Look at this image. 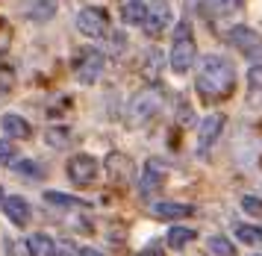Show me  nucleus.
I'll use <instances>...</instances> for the list:
<instances>
[{
    "label": "nucleus",
    "mask_w": 262,
    "mask_h": 256,
    "mask_svg": "<svg viewBox=\"0 0 262 256\" xmlns=\"http://www.w3.org/2000/svg\"><path fill=\"white\" fill-rule=\"evenodd\" d=\"M236 86V71L227 62L224 56H203L201 62V74H198V92L203 100H221L230 97Z\"/></svg>",
    "instance_id": "1"
},
{
    "label": "nucleus",
    "mask_w": 262,
    "mask_h": 256,
    "mask_svg": "<svg viewBox=\"0 0 262 256\" xmlns=\"http://www.w3.org/2000/svg\"><path fill=\"white\" fill-rule=\"evenodd\" d=\"M194 35H191V24L180 21L177 30H174V45H171V71L174 74H186L194 65Z\"/></svg>",
    "instance_id": "2"
},
{
    "label": "nucleus",
    "mask_w": 262,
    "mask_h": 256,
    "mask_svg": "<svg viewBox=\"0 0 262 256\" xmlns=\"http://www.w3.org/2000/svg\"><path fill=\"white\" fill-rule=\"evenodd\" d=\"M159 106H162V92L159 89L147 86L142 92H136L130 106H127V127H144L159 112Z\"/></svg>",
    "instance_id": "3"
},
{
    "label": "nucleus",
    "mask_w": 262,
    "mask_h": 256,
    "mask_svg": "<svg viewBox=\"0 0 262 256\" xmlns=\"http://www.w3.org/2000/svg\"><path fill=\"white\" fill-rule=\"evenodd\" d=\"M77 30L85 35V38H103L109 30V18L103 9L97 6H85V9L77 12Z\"/></svg>",
    "instance_id": "4"
},
{
    "label": "nucleus",
    "mask_w": 262,
    "mask_h": 256,
    "mask_svg": "<svg viewBox=\"0 0 262 256\" xmlns=\"http://www.w3.org/2000/svg\"><path fill=\"white\" fill-rule=\"evenodd\" d=\"M227 38H230V45H236L248 59H262V35L256 30H250V27H233L227 33Z\"/></svg>",
    "instance_id": "5"
},
{
    "label": "nucleus",
    "mask_w": 262,
    "mask_h": 256,
    "mask_svg": "<svg viewBox=\"0 0 262 256\" xmlns=\"http://www.w3.org/2000/svg\"><path fill=\"white\" fill-rule=\"evenodd\" d=\"M68 177H71V183H77V186L95 183L97 159H95V156H89V153H77L71 162H68Z\"/></svg>",
    "instance_id": "6"
},
{
    "label": "nucleus",
    "mask_w": 262,
    "mask_h": 256,
    "mask_svg": "<svg viewBox=\"0 0 262 256\" xmlns=\"http://www.w3.org/2000/svg\"><path fill=\"white\" fill-rule=\"evenodd\" d=\"M103 65H106L103 53H97V50H85V56L77 62V80L85 82V86H92V82L103 74Z\"/></svg>",
    "instance_id": "7"
},
{
    "label": "nucleus",
    "mask_w": 262,
    "mask_h": 256,
    "mask_svg": "<svg viewBox=\"0 0 262 256\" xmlns=\"http://www.w3.org/2000/svg\"><path fill=\"white\" fill-rule=\"evenodd\" d=\"M168 24H171V6H168L165 0H156L154 6L147 9V15H144V24H142L144 33L147 35H159Z\"/></svg>",
    "instance_id": "8"
},
{
    "label": "nucleus",
    "mask_w": 262,
    "mask_h": 256,
    "mask_svg": "<svg viewBox=\"0 0 262 256\" xmlns=\"http://www.w3.org/2000/svg\"><path fill=\"white\" fill-rule=\"evenodd\" d=\"M106 174H109V180H115L118 186H127L133 180V162L124 153H109L106 156Z\"/></svg>",
    "instance_id": "9"
},
{
    "label": "nucleus",
    "mask_w": 262,
    "mask_h": 256,
    "mask_svg": "<svg viewBox=\"0 0 262 256\" xmlns=\"http://www.w3.org/2000/svg\"><path fill=\"white\" fill-rule=\"evenodd\" d=\"M165 174L168 168L162 159H147L144 162V174H142V195H150L154 188H159L165 183Z\"/></svg>",
    "instance_id": "10"
},
{
    "label": "nucleus",
    "mask_w": 262,
    "mask_h": 256,
    "mask_svg": "<svg viewBox=\"0 0 262 256\" xmlns=\"http://www.w3.org/2000/svg\"><path fill=\"white\" fill-rule=\"evenodd\" d=\"M221 130H224V115H206L203 118V124H201V139H198V147H201V153L203 151H209L215 144V139L221 136Z\"/></svg>",
    "instance_id": "11"
},
{
    "label": "nucleus",
    "mask_w": 262,
    "mask_h": 256,
    "mask_svg": "<svg viewBox=\"0 0 262 256\" xmlns=\"http://www.w3.org/2000/svg\"><path fill=\"white\" fill-rule=\"evenodd\" d=\"M3 212H6V218L15 224V227H27L30 218H33V212H30V203L24 198H6L3 200Z\"/></svg>",
    "instance_id": "12"
},
{
    "label": "nucleus",
    "mask_w": 262,
    "mask_h": 256,
    "mask_svg": "<svg viewBox=\"0 0 262 256\" xmlns=\"http://www.w3.org/2000/svg\"><path fill=\"white\" fill-rule=\"evenodd\" d=\"M150 212H154L156 218H165V221H180V218L191 215L194 206H189V203H168V200H156L154 206H150Z\"/></svg>",
    "instance_id": "13"
},
{
    "label": "nucleus",
    "mask_w": 262,
    "mask_h": 256,
    "mask_svg": "<svg viewBox=\"0 0 262 256\" xmlns=\"http://www.w3.org/2000/svg\"><path fill=\"white\" fill-rule=\"evenodd\" d=\"M3 133L9 139H30V124H27L21 115H3Z\"/></svg>",
    "instance_id": "14"
},
{
    "label": "nucleus",
    "mask_w": 262,
    "mask_h": 256,
    "mask_svg": "<svg viewBox=\"0 0 262 256\" xmlns=\"http://www.w3.org/2000/svg\"><path fill=\"white\" fill-rule=\"evenodd\" d=\"M248 103L262 106V65H253L248 71Z\"/></svg>",
    "instance_id": "15"
},
{
    "label": "nucleus",
    "mask_w": 262,
    "mask_h": 256,
    "mask_svg": "<svg viewBox=\"0 0 262 256\" xmlns=\"http://www.w3.org/2000/svg\"><path fill=\"white\" fill-rule=\"evenodd\" d=\"M27 247H30V253H33V256H56V245L50 242L48 236H41V233L30 236Z\"/></svg>",
    "instance_id": "16"
},
{
    "label": "nucleus",
    "mask_w": 262,
    "mask_h": 256,
    "mask_svg": "<svg viewBox=\"0 0 262 256\" xmlns=\"http://www.w3.org/2000/svg\"><path fill=\"white\" fill-rule=\"evenodd\" d=\"M144 15H147V9L142 6V0H127L121 6V18L127 24H144Z\"/></svg>",
    "instance_id": "17"
},
{
    "label": "nucleus",
    "mask_w": 262,
    "mask_h": 256,
    "mask_svg": "<svg viewBox=\"0 0 262 256\" xmlns=\"http://www.w3.org/2000/svg\"><path fill=\"white\" fill-rule=\"evenodd\" d=\"M189 242H194V230H189V227H171L168 230V247L180 250V247H186Z\"/></svg>",
    "instance_id": "18"
},
{
    "label": "nucleus",
    "mask_w": 262,
    "mask_h": 256,
    "mask_svg": "<svg viewBox=\"0 0 262 256\" xmlns=\"http://www.w3.org/2000/svg\"><path fill=\"white\" fill-rule=\"evenodd\" d=\"M45 200L53 203V206H68V209H85L83 200L71 198V195H59V191H45Z\"/></svg>",
    "instance_id": "19"
},
{
    "label": "nucleus",
    "mask_w": 262,
    "mask_h": 256,
    "mask_svg": "<svg viewBox=\"0 0 262 256\" xmlns=\"http://www.w3.org/2000/svg\"><path fill=\"white\" fill-rule=\"evenodd\" d=\"M236 239L245 245H262V230L259 227H250V224H238L236 227Z\"/></svg>",
    "instance_id": "20"
},
{
    "label": "nucleus",
    "mask_w": 262,
    "mask_h": 256,
    "mask_svg": "<svg viewBox=\"0 0 262 256\" xmlns=\"http://www.w3.org/2000/svg\"><path fill=\"white\" fill-rule=\"evenodd\" d=\"M203 6L212 12V15H230L242 6V0H203Z\"/></svg>",
    "instance_id": "21"
},
{
    "label": "nucleus",
    "mask_w": 262,
    "mask_h": 256,
    "mask_svg": "<svg viewBox=\"0 0 262 256\" xmlns=\"http://www.w3.org/2000/svg\"><path fill=\"white\" fill-rule=\"evenodd\" d=\"M209 250L215 256H236V245L230 239H224V236H212L209 239Z\"/></svg>",
    "instance_id": "22"
},
{
    "label": "nucleus",
    "mask_w": 262,
    "mask_h": 256,
    "mask_svg": "<svg viewBox=\"0 0 262 256\" xmlns=\"http://www.w3.org/2000/svg\"><path fill=\"white\" fill-rule=\"evenodd\" d=\"M242 209L248 212V215H253V218H262V200L245 195V198H242Z\"/></svg>",
    "instance_id": "23"
},
{
    "label": "nucleus",
    "mask_w": 262,
    "mask_h": 256,
    "mask_svg": "<svg viewBox=\"0 0 262 256\" xmlns=\"http://www.w3.org/2000/svg\"><path fill=\"white\" fill-rule=\"evenodd\" d=\"M68 136H71L68 130H48V144L50 147H65V144L71 141Z\"/></svg>",
    "instance_id": "24"
},
{
    "label": "nucleus",
    "mask_w": 262,
    "mask_h": 256,
    "mask_svg": "<svg viewBox=\"0 0 262 256\" xmlns=\"http://www.w3.org/2000/svg\"><path fill=\"white\" fill-rule=\"evenodd\" d=\"M12 82H15V74H12V71L0 68V94H9V89H12Z\"/></svg>",
    "instance_id": "25"
},
{
    "label": "nucleus",
    "mask_w": 262,
    "mask_h": 256,
    "mask_svg": "<svg viewBox=\"0 0 262 256\" xmlns=\"http://www.w3.org/2000/svg\"><path fill=\"white\" fill-rule=\"evenodd\" d=\"M9 38H12V30H9V24L0 18V53H6V47H9Z\"/></svg>",
    "instance_id": "26"
},
{
    "label": "nucleus",
    "mask_w": 262,
    "mask_h": 256,
    "mask_svg": "<svg viewBox=\"0 0 262 256\" xmlns=\"http://www.w3.org/2000/svg\"><path fill=\"white\" fill-rule=\"evenodd\" d=\"M12 159H15V147L0 139V162H12Z\"/></svg>",
    "instance_id": "27"
},
{
    "label": "nucleus",
    "mask_w": 262,
    "mask_h": 256,
    "mask_svg": "<svg viewBox=\"0 0 262 256\" xmlns=\"http://www.w3.org/2000/svg\"><path fill=\"white\" fill-rule=\"evenodd\" d=\"M71 250H74V247L68 245V242H62V245H56V256H68Z\"/></svg>",
    "instance_id": "28"
},
{
    "label": "nucleus",
    "mask_w": 262,
    "mask_h": 256,
    "mask_svg": "<svg viewBox=\"0 0 262 256\" xmlns=\"http://www.w3.org/2000/svg\"><path fill=\"white\" fill-rule=\"evenodd\" d=\"M80 256H103V253H100V250H92V247H83V250H80Z\"/></svg>",
    "instance_id": "29"
},
{
    "label": "nucleus",
    "mask_w": 262,
    "mask_h": 256,
    "mask_svg": "<svg viewBox=\"0 0 262 256\" xmlns=\"http://www.w3.org/2000/svg\"><path fill=\"white\" fill-rule=\"evenodd\" d=\"M142 256H162V253H159V250H144Z\"/></svg>",
    "instance_id": "30"
},
{
    "label": "nucleus",
    "mask_w": 262,
    "mask_h": 256,
    "mask_svg": "<svg viewBox=\"0 0 262 256\" xmlns=\"http://www.w3.org/2000/svg\"><path fill=\"white\" fill-rule=\"evenodd\" d=\"M0 203H3V186H0Z\"/></svg>",
    "instance_id": "31"
}]
</instances>
